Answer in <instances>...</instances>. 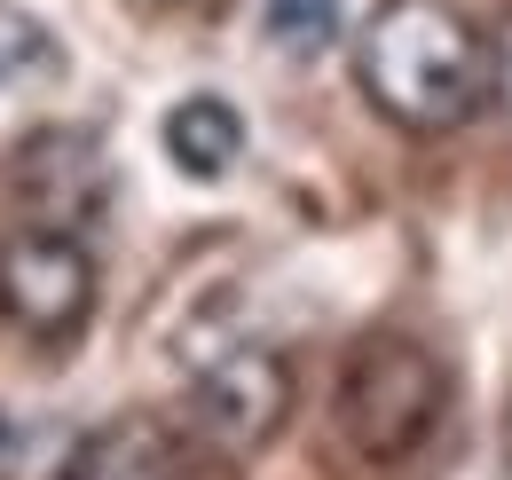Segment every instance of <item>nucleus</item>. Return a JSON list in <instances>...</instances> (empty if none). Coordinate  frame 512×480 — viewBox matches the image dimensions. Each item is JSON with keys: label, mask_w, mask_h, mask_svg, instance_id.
<instances>
[{"label": "nucleus", "mask_w": 512, "mask_h": 480, "mask_svg": "<svg viewBox=\"0 0 512 480\" xmlns=\"http://www.w3.org/2000/svg\"><path fill=\"white\" fill-rule=\"evenodd\" d=\"M16 197H24V221L79 229V221L111 197L103 142L79 134V126H48V134H32V142H24V166H16Z\"/></svg>", "instance_id": "39448f33"}, {"label": "nucleus", "mask_w": 512, "mask_h": 480, "mask_svg": "<svg viewBox=\"0 0 512 480\" xmlns=\"http://www.w3.org/2000/svg\"><path fill=\"white\" fill-rule=\"evenodd\" d=\"M284 418H292V362L276 347H229L190 378V425L221 457L268 449L284 433Z\"/></svg>", "instance_id": "20e7f679"}, {"label": "nucleus", "mask_w": 512, "mask_h": 480, "mask_svg": "<svg viewBox=\"0 0 512 480\" xmlns=\"http://www.w3.org/2000/svg\"><path fill=\"white\" fill-rule=\"evenodd\" d=\"M158 142L190 181H229L237 158H245V111L229 95H182L158 126Z\"/></svg>", "instance_id": "423d86ee"}, {"label": "nucleus", "mask_w": 512, "mask_h": 480, "mask_svg": "<svg viewBox=\"0 0 512 480\" xmlns=\"http://www.w3.org/2000/svg\"><path fill=\"white\" fill-rule=\"evenodd\" d=\"M489 48H497V103L512 111V16L497 24V32H489Z\"/></svg>", "instance_id": "9d476101"}, {"label": "nucleus", "mask_w": 512, "mask_h": 480, "mask_svg": "<svg viewBox=\"0 0 512 480\" xmlns=\"http://www.w3.org/2000/svg\"><path fill=\"white\" fill-rule=\"evenodd\" d=\"M0 449H8V418H0Z\"/></svg>", "instance_id": "9b49d317"}, {"label": "nucleus", "mask_w": 512, "mask_h": 480, "mask_svg": "<svg viewBox=\"0 0 512 480\" xmlns=\"http://www.w3.org/2000/svg\"><path fill=\"white\" fill-rule=\"evenodd\" d=\"M260 32H268V48L308 63L339 40V0H260Z\"/></svg>", "instance_id": "6e6552de"}, {"label": "nucleus", "mask_w": 512, "mask_h": 480, "mask_svg": "<svg viewBox=\"0 0 512 480\" xmlns=\"http://www.w3.org/2000/svg\"><path fill=\"white\" fill-rule=\"evenodd\" d=\"M0 315L40 347H71L95 323V252H87V237L24 221L0 244Z\"/></svg>", "instance_id": "7ed1b4c3"}, {"label": "nucleus", "mask_w": 512, "mask_h": 480, "mask_svg": "<svg viewBox=\"0 0 512 480\" xmlns=\"http://www.w3.org/2000/svg\"><path fill=\"white\" fill-rule=\"evenodd\" d=\"M355 87L402 134H457L497 103V48L457 0H379L355 32Z\"/></svg>", "instance_id": "f257e3e1"}, {"label": "nucleus", "mask_w": 512, "mask_h": 480, "mask_svg": "<svg viewBox=\"0 0 512 480\" xmlns=\"http://www.w3.org/2000/svg\"><path fill=\"white\" fill-rule=\"evenodd\" d=\"M24 71H56V40H48L40 16L0 0V79H24Z\"/></svg>", "instance_id": "1a4fd4ad"}, {"label": "nucleus", "mask_w": 512, "mask_h": 480, "mask_svg": "<svg viewBox=\"0 0 512 480\" xmlns=\"http://www.w3.org/2000/svg\"><path fill=\"white\" fill-rule=\"evenodd\" d=\"M442 410H449V370L418 339H363L355 362L339 370V402H331L347 449L371 457V465L418 457L434 441Z\"/></svg>", "instance_id": "f03ea898"}, {"label": "nucleus", "mask_w": 512, "mask_h": 480, "mask_svg": "<svg viewBox=\"0 0 512 480\" xmlns=\"http://www.w3.org/2000/svg\"><path fill=\"white\" fill-rule=\"evenodd\" d=\"M71 480H166V441L150 425H103L95 441H79Z\"/></svg>", "instance_id": "0eeeda50"}]
</instances>
